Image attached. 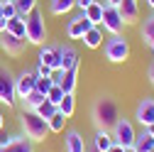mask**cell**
I'll use <instances>...</instances> for the list:
<instances>
[{"instance_id":"cell-46","label":"cell","mask_w":154,"mask_h":152,"mask_svg":"<svg viewBox=\"0 0 154 152\" xmlns=\"http://www.w3.org/2000/svg\"><path fill=\"white\" fill-rule=\"evenodd\" d=\"M149 152H154V147H152V150H149Z\"/></svg>"},{"instance_id":"cell-2","label":"cell","mask_w":154,"mask_h":152,"mask_svg":"<svg viewBox=\"0 0 154 152\" xmlns=\"http://www.w3.org/2000/svg\"><path fill=\"white\" fill-rule=\"evenodd\" d=\"M20 125H22V132H25V138L32 140V142H42L47 135H49V125L44 118H39L34 110H22V116H20Z\"/></svg>"},{"instance_id":"cell-31","label":"cell","mask_w":154,"mask_h":152,"mask_svg":"<svg viewBox=\"0 0 154 152\" xmlns=\"http://www.w3.org/2000/svg\"><path fill=\"white\" fill-rule=\"evenodd\" d=\"M51 86H54V81L49 79V76H37V81H34V91H39L42 96H47Z\"/></svg>"},{"instance_id":"cell-29","label":"cell","mask_w":154,"mask_h":152,"mask_svg":"<svg viewBox=\"0 0 154 152\" xmlns=\"http://www.w3.org/2000/svg\"><path fill=\"white\" fill-rule=\"evenodd\" d=\"M56 110H59V108H56L54 103H49V101H44L42 106H37V108H34V113H37V116H39V118H44V120H49V118L54 116Z\"/></svg>"},{"instance_id":"cell-17","label":"cell","mask_w":154,"mask_h":152,"mask_svg":"<svg viewBox=\"0 0 154 152\" xmlns=\"http://www.w3.org/2000/svg\"><path fill=\"white\" fill-rule=\"evenodd\" d=\"M83 47H88V49H98V47H103V27L100 25H93L83 37Z\"/></svg>"},{"instance_id":"cell-19","label":"cell","mask_w":154,"mask_h":152,"mask_svg":"<svg viewBox=\"0 0 154 152\" xmlns=\"http://www.w3.org/2000/svg\"><path fill=\"white\" fill-rule=\"evenodd\" d=\"M76 76H79V66L76 69H66L64 71V76H61V88H64V93H73L76 91V84H79V79H76Z\"/></svg>"},{"instance_id":"cell-4","label":"cell","mask_w":154,"mask_h":152,"mask_svg":"<svg viewBox=\"0 0 154 152\" xmlns=\"http://www.w3.org/2000/svg\"><path fill=\"white\" fill-rule=\"evenodd\" d=\"M103 54H105L108 62L122 64V62H127V56H130V42L125 40L122 34H110V40L103 44Z\"/></svg>"},{"instance_id":"cell-9","label":"cell","mask_w":154,"mask_h":152,"mask_svg":"<svg viewBox=\"0 0 154 152\" xmlns=\"http://www.w3.org/2000/svg\"><path fill=\"white\" fill-rule=\"evenodd\" d=\"M91 27H93V22L81 12V15H76V17L69 20V25H66V37H69V40H81Z\"/></svg>"},{"instance_id":"cell-30","label":"cell","mask_w":154,"mask_h":152,"mask_svg":"<svg viewBox=\"0 0 154 152\" xmlns=\"http://www.w3.org/2000/svg\"><path fill=\"white\" fill-rule=\"evenodd\" d=\"M61 98H64V88H61L59 84H54V86L49 88V93H47V101H49V103H54L56 108H59V103H61Z\"/></svg>"},{"instance_id":"cell-20","label":"cell","mask_w":154,"mask_h":152,"mask_svg":"<svg viewBox=\"0 0 154 152\" xmlns=\"http://www.w3.org/2000/svg\"><path fill=\"white\" fill-rule=\"evenodd\" d=\"M103 8H105V3H98V0H95V3H91V5L83 10V15L88 17L93 25H100V22H103Z\"/></svg>"},{"instance_id":"cell-42","label":"cell","mask_w":154,"mask_h":152,"mask_svg":"<svg viewBox=\"0 0 154 152\" xmlns=\"http://www.w3.org/2000/svg\"><path fill=\"white\" fill-rule=\"evenodd\" d=\"M147 5L152 8V12H154V0H147Z\"/></svg>"},{"instance_id":"cell-33","label":"cell","mask_w":154,"mask_h":152,"mask_svg":"<svg viewBox=\"0 0 154 152\" xmlns=\"http://www.w3.org/2000/svg\"><path fill=\"white\" fill-rule=\"evenodd\" d=\"M37 76H49L51 74V69L49 66H44V64H37V71H34Z\"/></svg>"},{"instance_id":"cell-25","label":"cell","mask_w":154,"mask_h":152,"mask_svg":"<svg viewBox=\"0 0 154 152\" xmlns=\"http://www.w3.org/2000/svg\"><path fill=\"white\" fill-rule=\"evenodd\" d=\"M12 5L20 17H27L32 10H37V0H12Z\"/></svg>"},{"instance_id":"cell-3","label":"cell","mask_w":154,"mask_h":152,"mask_svg":"<svg viewBox=\"0 0 154 152\" xmlns=\"http://www.w3.org/2000/svg\"><path fill=\"white\" fill-rule=\"evenodd\" d=\"M25 40L27 44L42 47L47 42V25H44V15L39 10H32L25 17Z\"/></svg>"},{"instance_id":"cell-13","label":"cell","mask_w":154,"mask_h":152,"mask_svg":"<svg viewBox=\"0 0 154 152\" xmlns=\"http://www.w3.org/2000/svg\"><path fill=\"white\" fill-rule=\"evenodd\" d=\"M118 12H120L125 25H137V20H140V5H137V0H120Z\"/></svg>"},{"instance_id":"cell-39","label":"cell","mask_w":154,"mask_h":152,"mask_svg":"<svg viewBox=\"0 0 154 152\" xmlns=\"http://www.w3.org/2000/svg\"><path fill=\"white\" fill-rule=\"evenodd\" d=\"M5 27H8V20L3 17V20H0V32H5Z\"/></svg>"},{"instance_id":"cell-36","label":"cell","mask_w":154,"mask_h":152,"mask_svg":"<svg viewBox=\"0 0 154 152\" xmlns=\"http://www.w3.org/2000/svg\"><path fill=\"white\" fill-rule=\"evenodd\" d=\"M105 152H125V147H122V145H118V142H112V145H110Z\"/></svg>"},{"instance_id":"cell-32","label":"cell","mask_w":154,"mask_h":152,"mask_svg":"<svg viewBox=\"0 0 154 152\" xmlns=\"http://www.w3.org/2000/svg\"><path fill=\"white\" fill-rule=\"evenodd\" d=\"M15 15H17V10H15V5H12V0H3V17L10 20V17H15Z\"/></svg>"},{"instance_id":"cell-18","label":"cell","mask_w":154,"mask_h":152,"mask_svg":"<svg viewBox=\"0 0 154 152\" xmlns=\"http://www.w3.org/2000/svg\"><path fill=\"white\" fill-rule=\"evenodd\" d=\"M112 142H115V140H112V132H110V130H95V135H93V147H95V150L105 152Z\"/></svg>"},{"instance_id":"cell-28","label":"cell","mask_w":154,"mask_h":152,"mask_svg":"<svg viewBox=\"0 0 154 152\" xmlns=\"http://www.w3.org/2000/svg\"><path fill=\"white\" fill-rule=\"evenodd\" d=\"M47 125H49V132H64V125H66V118L61 116L59 110L54 113V116L47 120Z\"/></svg>"},{"instance_id":"cell-35","label":"cell","mask_w":154,"mask_h":152,"mask_svg":"<svg viewBox=\"0 0 154 152\" xmlns=\"http://www.w3.org/2000/svg\"><path fill=\"white\" fill-rule=\"evenodd\" d=\"M10 140H12V135H5V132L0 130V147H5V145H8Z\"/></svg>"},{"instance_id":"cell-41","label":"cell","mask_w":154,"mask_h":152,"mask_svg":"<svg viewBox=\"0 0 154 152\" xmlns=\"http://www.w3.org/2000/svg\"><path fill=\"white\" fill-rule=\"evenodd\" d=\"M147 132H149V135L154 138V125H149V128H147Z\"/></svg>"},{"instance_id":"cell-27","label":"cell","mask_w":154,"mask_h":152,"mask_svg":"<svg viewBox=\"0 0 154 152\" xmlns=\"http://www.w3.org/2000/svg\"><path fill=\"white\" fill-rule=\"evenodd\" d=\"M140 32H142V40L152 47V44H154V15L149 17V20L142 22V30H140Z\"/></svg>"},{"instance_id":"cell-8","label":"cell","mask_w":154,"mask_h":152,"mask_svg":"<svg viewBox=\"0 0 154 152\" xmlns=\"http://www.w3.org/2000/svg\"><path fill=\"white\" fill-rule=\"evenodd\" d=\"M100 27L108 30L110 34H122L125 22H122L118 8H112V5H105V8H103V22H100Z\"/></svg>"},{"instance_id":"cell-12","label":"cell","mask_w":154,"mask_h":152,"mask_svg":"<svg viewBox=\"0 0 154 152\" xmlns=\"http://www.w3.org/2000/svg\"><path fill=\"white\" fill-rule=\"evenodd\" d=\"M34 81H37V74L34 71H22L15 76V96L17 98H25L27 93L34 91Z\"/></svg>"},{"instance_id":"cell-16","label":"cell","mask_w":154,"mask_h":152,"mask_svg":"<svg viewBox=\"0 0 154 152\" xmlns=\"http://www.w3.org/2000/svg\"><path fill=\"white\" fill-rule=\"evenodd\" d=\"M64 147L66 152H86V140L81 138L79 130H69L64 138Z\"/></svg>"},{"instance_id":"cell-38","label":"cell","mask_w":154,"mask_h":152,"mask_svg":"<svg viewBox=\"0 0 154 152\" xmlns=\"http://www.w3.org/2000/svg\"><path fill=\"white\" fill-rule=\"evenodd\" d=\"M105 5H112V8H118V5H120V0H105Z\"/></svg>"},{"instance_id":"cell-21","label":"cell","mask_w":154,"mask_h":152,"mask_svg":"<svg viewBox=\"0 0 154 152\" xmlns=\"http://www.w3.org/2000/svg\"><path fill=\"white\" fill-rule=\"evenodd\" d=\"M5 32H10V34H15V37H20V40H25V17H20V15L10 17Z\"/></svg>"},{"instance_id":"cell-22","label":"cell","mask_w":154,"mask_h":152,"mask_svg":"<svg viewBox=\"0 0 154 152\" xmlns=\"http://www.w3.org/2000/svg\"><path fill=\"white\" fill-rule=\"evenodd\" d=\"M73 110H76V98H73V93H64V98H61V103H59V113L69 120V118L73 116Z\"/></svg>"},{"instance_id":"cell-47","label":"cell","mask_w":154,"mask_h":152,"mask_svg":"<svg viewBox=\"0 0 154 152\" xmlns=\"http://www.w3.org/2000/svg\"><path fill=\"white\" fill-rule=\"evenodd\" d=\"M152 52H154V44H152Z\"/></svg>"},{"instance_id":"cell-26","label":"cell","mask_w":154,"mask_h":152,"mask_svg":"<svg viewBox=\"0 0 154 152\" xmlns=\"http://www.w3.org/2000/svg\"><path fill=\"white\" fill-rule=\"evenodd\" d=\"M44 101H47V96H42L39 91H32V93H27V96L22 98V103H25V108H27V110H34L37 106H42Z\"/></svg>"},{"instance_id":"cell-15","label":"cell","mask_w":154,"mask_h":152,"mask_svg":"<svg viewBox=\"0 0 154 152\" xmlns=\"http://www.w3.org/2000/svg\"><path fill=\"white\" fill-rule=\"evenodd\" d=\"M81 64L79 59V49H76L73 44H61V69H76Z\"/></svg>"},{"instance_id":"cell-7","label":"cell","mask_w":154,"mask_h":152,"mask_svg":"<svg viewBox=\"0 0 154 152\" xmlns=\"http://www.w3.org/2000/svg\"><path fill=\"white\" fill-rule=\"evenodd\" d=\"M37 62L49 69H61V44H42Z\"/></svg>"},{"instance_id":"cell-43","label":"cell","mask_w":154,"mask_h":152,"mask_svg":"<svg viewBox=\"0 0 154 152\" xmlns=\"http://www.w3.org/2000/svg\"><path fill=\"white\" fill-rule=\"evenodd\" d=\"M125 152H137V150H134V147L130 145V147H125Z\"/></svg>"},{"instance_id":"cell-37","label":"cell","mask_w":154,"mask_h":152,"mask_svg":"<svg viewBox=\"0 0 154 152\" xmlns=\"http://www.w3.org/2000/svg\"><path fill=\"white\" fill-rule=\"evenodd\" d=\"M149 81H152V86H154V64L149 66Z\"/></svg>"},{"instance_id":"cell-14","label":"cell","mask_w":154,"mask_h":152,"mask_svg":"<svg viewBox=\"0 0 154 152\" xmlns=\"http://www.w3.org/2000/svg\"><path fill=\"white\" fill-rule=\"evenodd\" d=\"M0 152H34V145L25 135H12V140L5 147H0Z\"/></svg>"},{"instance_id":"cell-34","label":"cell","mask_w":154,"mask_h":152,"mask_svg":"<svg viewBox=\"0 0 154 152\" xmlns=\"http://www.w3.org/2000/svg\"><path fill=\"white\" fill-rule=\"evenodd\" d=\"M91 3H95V0H76V8H79V10L83 12V10H86V8L91 5Z\"/></svg>"},{"instance_id":"cell-6","label":"cell","mask_w":154,"mask_h":152,"mask_svg":"<svg viewBox=\"0 0 154 152\" xmlns=\"http://www.w3.org/2000/svg\"><path fill=\"white\" fill-rule=\"evenodd\" d=\"M15 76L10 74V69L0 66V103L15 106Z\"/></svg>"},{"instance_id":"cell-10","label":"cell","mask_w":154,"mask_h":152,"mask_svg":"<svg viewBox=\"0 0 154 152\" xmlns=\"http://www.w3.org/2000/svg\"><path fill=\"white\" fill-rule=\"evenodd\" d=\"M0 47H3L10 56H20L27 49V40H20V37H15L10 32H0Z\"/></svg>"},{"instance_id":"cell-40","label":"cell","mask_w":154,"mask_h":152,"mask_svg":"<svg viewBox=\"0 0 154 152\" xmlns=\"http://www.w3.org/2000/svg\"><path fill=\"white\" fill-rule=\"evenodd\" d=\"M3 128H5V116L0 113V130H3Z\"/></svg>"},{"instance_id":"cell-44","label":"cell","mask_w":154,"mask_h":152,"mask_svg":"<svg viewBox=\"0 0 154 152\" xmlns=\"http://www.w3.org/2000/svg\"><path fill=\"white\" fill-rule=\"evenodd\" d=\"M86 152H100V150H95V147H86Z\"/></svg>"},{"instance_id":"cell-11","label":"cell","mask_w":154,"mask_h":152,"mask_svg":"<svg viewBox=\"0 0 154 152\" xmlns=\"http://www.w3.org/2000/svg\"><path fill=\"white\" fill-rule=\"evenodd\" d=\"M134 118H137V123H140L142 128H149V125H154V98L144 96V98L137 103Z\"/></svg>"},{"instance_id":"cell-1","label":"cell","mask_w":154,"mask_h":152,"mask_svg":"<svg viewBox=\"0 0 154 152\" xmlns=\"http://www.w3.org/2000/svg\"><path fill=\"white\" fill-rule=\"evenodd\" d=\"M91 116H93L95 130H112V125L120 118V110H118V103H115L110 96H100V98L93 101Z\"/></svg>"},{"instance_id":"cell-23","label":"cell","mask_w":154,"mask_h":152,"mask_svg":"<svg viewBox=\"0 0 154 152\" xmlns=\"http://www.w3.org/2000/svg\"><path fill=\"white\" fill-rule=\"evenodd\" d=\"M73 8H76V0H51V5H49L51 15H66Z\"/></svg>"},{"instance_id":"cell-45","label":"cell","mask_w":154,"mask_h":152,"mask_svg":"<svg viewBox=\"0 0 154 152\" xmlns=\"http://www.w3.org/2000/svg\"><path fill=\"white\" fill-rule=\"evenodd\" d=\"M0 20H3V0H0Z\"/></svg>"},{"instance_id":"cell-5","label":"cell","mask_w":154,"mask_h":152,"mask_svg":"<svg viewBox=\"0 0 154 152\" xmlns=\"http://www.w3.org/2000/svg\"><path fill=\"white\" fill-rule=\"evenodd\" d=\"M112 140L118 142V145H122V147H130V145H134V138H137V132H134V125L127 120V118H118V123L112 125Z\"/></svg>"},{"instance_id":"cell-24","label":"cell","mask_w":154,"mask_h":152,"mask_svg":"<svg viewBox=\"0 0 154 152\" xmlns=\"http://www.w3.org/2000/svg\"><path fill=\"white\" fill-rule=\"evenodd\" d=\"M132 147L137 150V152H149V150L154 147V138H152L149 132L144 130L142 135H137V138H134V145H132Z\"/></svg>"}]
</instances>
